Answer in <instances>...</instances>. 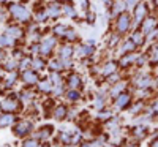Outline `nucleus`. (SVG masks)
<instances>
[{
    "mask_svg": "<svg viewBox=\"0 0 158 147\" xmlns=\"http://www.w3.org/2000/svg\"><path fill=\"white\" fill-rule=\"evenodd\" d=\"M153 147H158V142H156V144H153Z\"/></svg>",
    "mask_w": 158,
    "mask_h": 147,
    "instance_id": "1",
    "label": "nucleus"
}]
</instances>
